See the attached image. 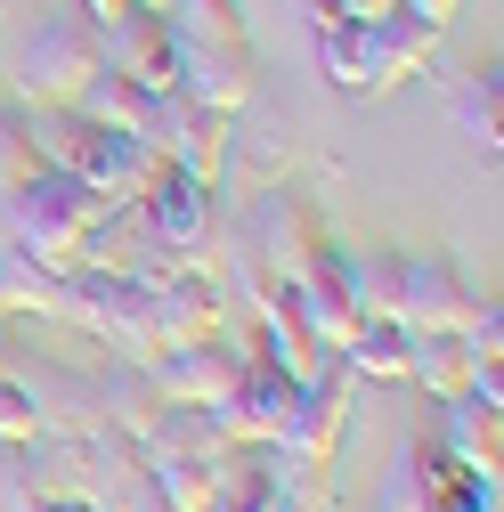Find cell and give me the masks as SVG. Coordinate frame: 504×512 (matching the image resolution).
Returning a JSON list of instances; mask_svg holds the SVG:
<instances>
[{"mask_svg": "<svg viewBox=\"0 0 504 512\" xmlns=\"http://www.w3.org/2000/svg\"><path fill=\"white\" fill-rule=\"evenodd\" d=\"M448 114H456V131L496 163V139H504V74L496 66H472L448 82Z\"/></svg>", "mask_w": 504, "mask_h": 512, "instance_id": "cell-21", "label": "cell"}, {"mask_svg": "<svg viewBox=\"0 0 504 512\" xmlns=\"http://www.w3.org/2000/svg\"><path fill=\"white\" fill-rule=\"evenodd\" d=\"M25 439H41V407H33V391L9 366V374H0V447H25Z\"/></svg>", "mask_w": 504, "mask_h": 512, "instance_id": "cell-31", "label": "cell"}, {"mask_svg": "<svg viewBox=\"0 0 504 512\" xmlns=\"http://www.w3.org/2000/svg\"><path fill=\"white\" fill-rule=\"evenodd\" d=\"M212 480H220V456H139V488L163 512H212Z\"/></svg>", "mask_w": 504, "mask_h": 512, "instance_id": "cell-20", "label": "cell"}, {"mask_svg": "<svg viewBox=\"0 0 504 512\" xmlns=\"http://www.w3.org/2000/svg\"><path fill=\"white\" fill-rule=\"evenodd\" d=\"M366 33H374V49H383L391 82H415V74L431 66V57H439V33H448V25H439V17H423V9H407V0H399V9H391V17H374Z\"/></svg>", "mask_w": 504, "mask_h": 512, "instance_id": "cell-23", "label": "cell"}, {"mask_svg": "<svg viewBox=\"0 0 504 512\" xmlns=\"http://www.w3.org/2000/svg\"><path fill=\"white\" fill-rule=\"evenodd\" d=\"M131 212H139V228L171 252V261H196V269H204V252H212V236H220V187L187 179L179 163H155Z\"/></svg>", "mask_w": 504, "mask_h": 512, "instance_id": "cell-4", "label": "cell"}, {"mask_svg": "<svg viewBox=\"0 0 504 512\" xmlns=\"http://www.w3.org/2000/svg\"><path fill=\"white\" fill-rule=\"evenodd\" d=\"M318 66H326V82H334L342 98H391V90H399L366 25H326V33H318Z\"/></svg>", "mask_w": 504, "mask_h": 512, "instance_id": "cell-18", "label": "cell"}, {"mask_svg": "<svg viewBox=\"0 0 504 512\" xmlns=\"http://www.w3.org/2000/svg\"><path fill=\"white\" fill-rule=\"evenodd\" d=\"M163 25H171L179 41H236V33H244V9H236V0H171Z\"/></svg>", "mask_w": 504, "mask_h": 512, "instance_id": "cell-29", "label": "cell"}, {"mask_svg": "<svg viewBox=\"0 0 504 512\" xmlns=\"http://www.w3.org/2000/svg\"><path fill=\"white\" fill-rule=\"evenodd\" d=\"M439 456H456L472 472H496L504 464V399H480V391H456L439 399Z\"/></svg>", "mask_w": 504, "mask_h": 512, "instance_id": "cell-17", "label": "cell"}, {"mask_svg": "<svg viewBox=\"0 0 504 512\" xmlns=\"http://www.w3.org/2000/svg\"><path fill=\"white\" fill-rule=\"evenodd\" d=\"M285 293H293V309H301V326H309V334H318V342L342 358V350H350V334H358V301H350V252H342V244H326V252H318V261H309V269H301Z\"/></svg>", "mask_w": 504, "mask_h": 512, "instance_id": "cell-13", "label": "cell"}, {"mask_svg": "<svg viewBox=\"0 0 504 512\" xmlns=\"http://www.w3.org/2000/svg\"><path fill=\"white\" fill-rule=\"evenodd\" d=\"M74 114H82V122H98V131H147L155 90H147V82H131V74H114V66H98V74L74 90Z\"/></svg>", "mask_w": 504, "mask_h": 512, "instance_id": "cell-22", "label": "cell"}, {"mask_svg": "<svg viewBox=\"0 0 504 512\" xmlns=\"http://www.w3.org/2000/svg\"><path fill=\"white\" fill-rule=\"evenodd\" d=\"M147 309H155V350H171V342H204V334L228 326L220 277L196 269V261H171V269L147 285Z\"/></svg>", "mask_w": 504, "mask_h": 512, "instance_id": "cell-9", "label": "cell"}, {"mask_svg": "<svg viewBox=\"0 0 504 512\" xmlns=\"http://www.w3.org/2000/svg\"><path fill=\"white\" fill-rule=\"evenodd\" d=\"M57 285H66V269H57V261H41V252H25V244L0 236V326L57 317Z\"/></svg>", "mask_w": 504, "mask_h": 512, "instance_id": "cell-19", "label": "cell"}, {"mask_svg": "<svg viewBox=\"0 0 504 512\" xmlns=\"http://www.w3.org/2000/svg\"><path fill=\"white\" fill-rule=\"evenodd\" d=\"M139 456H228V439L212 431L204 407H171V399H163V415H155L147 439H139Z\"/></svg>", "mask_w": 504, "mask_h": 512, "instance_id": "cell-26", "label": "cell"}, {"mask_svg": "<svg viewBox=\"0 0 504 512\" xmlns=\"http://www.w3.org/2000/svg\"><path fill=\"white\" fill-rule=\"evenodd\" d=\"M66 171L90 187L98 204H139V187H147V171H155V147H147L139 131H98V122H82Z\"/></svg>", "mask_w": 504, "mask_h": 512, "instance_id": "cell-11", "label": "cell"}, {"mask_svg": "<svg viewBox=\"0 0 504 512\" xmlns=\"http://www.w3.org/2000/svg\"><path fill=\"white\" fill-rule=\"evenodd\" d=\"M25 512H114V504H98V496H33Z\"/></svg>", "mask_w": 504, "mask_h": 512, "instance_id": "cell-33", "label": "cell"}, {"mask_svg": "<svg viewBox=\"0 0 504 512\" xmlns=\"http://www.w3.org/2000/svg\"><path fill=\"white\" fill-rule=\"evenodd\" d=\"M171 57H179V33H171L155 9H122V17L98 25V66L131 74V82H147V90H171Z\"/></svg>", "mask_w": 504, "mask_h": 512, "instance_id": "cell-15", "label": "cell"}, {"mask_svg": "<svg viewBox=\"0 0 504 512\" xmlns=\"http://www.w3.org/2000/svg\"><path fill=\"white\" fill-rule=\"evenodd\" d=\"M33 171H41V155H33V131H25V106L0 98V196H9V187H25Z\"/></svg>", "mask_w": 504, "mask_h": 512, "instance_id": "cell-30", "label": "cell"}, {"mask_svg": "<svg viewBox=\"0 0 504 512\" xmlns=\"http://www.w3.org/2000/svg\"><path fill=\"white\" fill-rule=\"evenodd\" d=\"M342 431H350V374L334 366V374H318V382L293 391V407H285V423H277L269 447H277V456H301V464H334Z\"/></svg>", "mask_w": 504, "mask_h": 512, "instance_id": "cell-10", "label": "cell"}, {"mask_svg": "<svg viewBox=\"0 0 504 512\" xmlns=\"http://www.w3.org/2000/svg\"><path fill=\"white\" fill-rule=\"evenodd\" d=\"M326 9H334L342 25H374V17H391L399 0H326Z\"/></svg>", "mask_w": 504, "mask_h": 512, "instance_id": "cell-32", "label": "cell"}, {"mask_svg": "<svg viewBox=\"0 0 504 512\" xmlns=\"http://www.w3.org/2000/svg\"><path fill=\"white\" fill-rule=\"evenodd\" d=\"M57 317L74 334L106 342V358H155V309L139 277H98V269H66L57 285Z\"/></svg>", "mask_w": 504, "mask_h": 512, "instance_id": "cell-2", "label": "cell"}, {"mask_svg": "<svg viewBox=\"0 0 504 512\" xmlns=\"http://www.w3.org/2000/svg\"><path fill=\"white\" fill-rule=\"evenodd\" d=\"M252 366H269V374H285L293 391H301V382H318V374H334L342 358H334V350H326L318 334L301 326V309H293V293L277 285V301H269L261 317H252Z\"/></svg>", "mask_w": 504, "mask_h": 512, "instance_id": "cell-14", "label": "cell"}, {"mask_svg": "<svg viewBox=\"0 0 504 512\" xmlns=\"http://www.w3.org/2000/svg\"><path fill=\"white\" fill-rule=\"evenodd\" d=\"M285 407H293V382L285 374H269V366H236V382L204 407L212 415V431L228 439V447H269L277 439V423H285Z\"/></svg>", "mask_w": 504, "mask_h": 512, "instance_id": "cell-12", "label": "cell"}, {"mask_svg": "<svg viewBox=\"0 0 504 512\" xmlns=\"http://www.w3.org/2000/svg\"><path fill=\"white\" fill-rule=\"evenodd\" d=\"M407 382H423L431 399H456L464 382H472L464 334H407Z\"/></svg>", "mask_w": 504, "mask_h": 512, "instance_id": "cell-25", "label": "cell"}, {"mask_svg": "<svg viewBox=\"0 0 504 512\" xmlns=\"http://www.w3.org/2000/svg\"><path fill=\"white\" fill-rule=\"evenodd\" d=\"M236 366H252V326H220V334H204V342H171V350L147 358L155 391H163L171 407H212L228 382H236Z\"/></svg>", "mask_w": 504, "mask_h": 512, "instance_id": "cell-6", "label": "cell"}, {"mask_svg": "<svg viewBox=\"0 0 504 512\" xmlns=\"http://www.w3.org/2000/svg\"><path fill=\"white\" fill-rule=\"evenodd\" d=\"M171 90H187L196 106H212V114H244L252 106V90H261V57H252V41L236 33V41H179V57H171Z\"/></svg>", "mask_w": 504, "mask_h": 512, "instance_id": "cell-7", "label": "cell"}, {"mask_svg": "<svg viewBox=\"0 0 504 512\" xmlns=\"http://www.w3.org/2000/svg\"><path fill=\"white\" fill-rule=\"evenodd\" d=\"M90 212H98V196H90L74 171H33L25 187L0 196V236L25 244V252H41V261H57V269H74Z\"/></svg>", "mask_w": 504, "mask_h": 512, "instance_id": "cell-1", "label": "cell"}, {"mask_svg": "<svg viewBox=\"0 0 504 512\" xmlns=\"http://www.w3.org/2000/svg\"><path fill=\"white\" fill-rule=\"evenodd\" d=\"M90 407H98V423L106 431H122V439H147V423L163 415V391H155V374H147V358H98V374H90Z\"/></svg>", "mask_w": 504, "mask_h": 512, "instance_id": "cell-16", "label": "cell"}, {"mask_svg": "<svg viewBox=\"0 0 504 512\" xmlns=\"http://www.w3.org/2000/svg\"><path fill=\"white\" fill-rule=\"evenodd\" d=\"M431 512H504V488L496 472H472V464H439V488H431Z\"/></svg>", "mask_w": 504, "mask_h": 512, "instance_id": "cell-27", "label": "cell"}, {"mask_svg": "<svg viewBox=\"0 0 504 512\" xmlns=\"http://www.w3.org/2000/svg\"><path fill=\"white\" fill-rule=\"evenodd\" d=\"M407 9H423V17H439V25H448V17L464 9V0H407Z\"/></svg>", "mask_w": 504, "mask_h": 512, "instance_id": "cell-34", "label": "cell"}, {"mask_svg": "<svg viewBox=\"0 0 504 512\" xmlns=\"http://www.w3.org/2000/svg\"><path fill=\"white\" fill-rule=\"evenodd\" d=\"M139 139L155 147V163H179L187 179H204V187H220L236 171V122L196 106L187 90H155V114H147Z\"/></svg>", "mask_w": 504, "mask_h": 512, "instance_id": "cell-3", "label": "cell"}, {"mask_svg": "<svg viewBox=\"0 0 504 512\" xmlns=\"http://www.w3.org/2000/svg\"><path fill=\"white\" fill-rule=\"evenodd\" d=\"M342 374L358 382H407V326L399 317H358V334H350V350H342Z\"/></svg>", "mask_w": 504, "mask_h": 512, "instance_id": "cell-24", "label": "cell"}, {"mask_svg": "<svg viewBox=\"0 0 504 512\" xmlns=\"http://www.w3.org/2000/svg\"><path fill=\"white\" fill-rule=\"evenodd\" d=\"M131 9H155V17H163V9H171V0H131Z\"/></svg>", "mask_w": 504, "mask_h": 512, "instance_id": "cell-35", "label": "cell"}, {"mask_svg": "<svg viewBox=\"0 0 504 512\" xmlns=\"http://www.w3.org/2000/svg\"><path fill=\"white\" fill-rule=\"evenodd\" d=\"M480 309L472 277L456 261H423V252H399V326L407 334H464V317Z\"/></svg>", "mask_w": 504, "mask_h": 512, "instance_id": "cell-8", "label": "cell"}, {"mask_svg": "<svg viewBox=\"0 0 504 512\" xmlns=\"http://www.w3.org/2000/svg\"><path fill=\"white\" fill-rule=\"evenodd\" d=\"M98 74V17L66 9L33 33V49L17 57V106H74V90Z\"/></svg>", "mask_w": 504, "mask_h": 512, "instance_id": "cell-5", "label": "cell"}, {"mask_svg": "<svg viewBox=\"0 0 504 512\" xmlns=\"http://www.w3.org/2000/svg\"><path fill=\"white\" fill-rule=\"evenodd\" d=\"M350 301L358 317H399V252H350Z\"/></svg>", "mask_w": 504, "mask_h": 512, "instance_id": "cell-28", "label": "cell"}]
</instances>
